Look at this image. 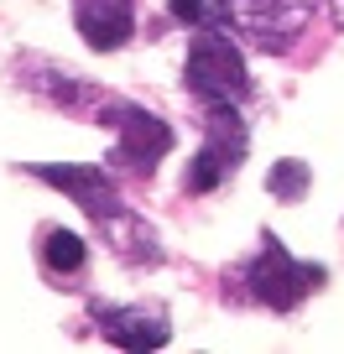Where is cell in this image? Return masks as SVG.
Segmentation results:
<instances>
[{
	"mask_svg": "<svg viewBox=\"0 0 344 354\" xmlns=\"http://www.w3.org/2000/svg\"><path fill=\"white\" fill-rule=\"evenodd\" d=\"M94 120L120 125V141H115V162L131 167V172H156V162L172 151V131H167L156 115L136 110V104L115 100V94H105V104H100V115H94Z\"/></svg>",
	"mask_w": 344,
	"mask_h": 354,
	"instance_id": "cell-3",
	"label": "cell"
},
{
	"mask_svg": "<svg viewBox=\"0 0 344 354\" xmlns=\"http://www.w3.org/2000/svg\"><path fill=\"white\" fill-rule=\"evenodd\" d=\"M308 183H313V172H308V162H298V156H282V162L271 167V177H266L271 198H282V203H298L302 193H308Z\"/></svg>",
	"mask_w": 344,
	"mask_h": 354,
	"instance_id": "cell-10",
	"label": "cell"
},
{
	"mask_svg": "<svg viewBox=\"0 0 344 354\" xmlns=\"http://www.w3.org/2000/svg\"><path fill=\"white\" fill-rule=\"evenodd\" d=\"M245 281H251V297H255V302H266V308H282V313H287V308H298V302L308 297V287H318V281H323V271H318V266L292 261L277 240H266V250L251 261Z\"/></svg>",
	"mask_w": 344,
	"mask_h": 354,
	"instance_id": "cell-4",
	"label": "cell"
},
{
	"mask_svg": "<svg viewBox=\"0 0 344 354\" xmlns=\"http://www.w3.org/2000/svg\"><path fill=\"white\" fill-rule=\"evenodd\" d=\"M318 0H224L219 21H235L261 53H287Z\"/></svg>",
	"mask_w": 344,
	"mask_h": 354,
	"instance_id": "cell-2",
	"label": "cell"
},
{
	"mask_svg": "<svg viewBox=\"0 0 344 354\" xmlns=\"http://www.w3.org/2000/svg\"><path fill=\"white\" fill-rule=\"evenodd\" d=\"M32 177H42V183H53V188H63L78 209L94 214L100 224L120 214V198H115V183H110V172H105V167H84V162H37Z\"/></svg>",
	"mask_w": 344,
	"mask_h": 354,
	"instance_id": "cell-6",
	"label": "cell"
},
{
	"mask_svg": "<svg viewBox=\"0 0 344 354\" xmlns=\"http://www.w3.org/2000/svg\"><path fill=\"white\" fill-rule=\"evenodd\" d=\"M183 84H188V94H193V100H203V104H240L245 88H251L240 47H235L224 32L203 26V32L193 37V47H188Z\"/></svg>",
	"mask_w": 344,
	"mask_h": 354,
	"instance_id": "cell-1",
	"label": "cell"
},
{
	"mask_svg": "<svg viewBox=\"0 0 344 354\" xmlns=\"http://www.w3.org/2000/svg\"><path fill=\"white\" fill-rule=\"evenodd\" d=\"M78 32L94 53H115L131 42L136 32V11L131 0H78Z\"/></svg>",
	"mask_w": 344,
	"mask_h": 354,
	"instance_id": "cell-7",
	"label": "cell"
},
{
	"mask_svg": "<svg viewBox=\"0 0 344 354\" xmlns=\"http://www.w3.org/2000/svg\"><path fill=\"white\" fill-rule=\"evenodd\" d=\"M42 261L53 277H78L84 271V240L73 230H47L42 234Z\"/></svg>",
	"mask_w": 344,
	"mask_h": 354,
	"instance_id": "cell-9",
	"label": "cell"
},
{
	"mask_svg": "<svg viewBox=\"0 0 344 354\" xmlns=\"http://www.w3.org/2000/svg\"><path fill=\"white\" fill-rule=\"evenodd\" d=\"M245 156V125L235 120L230 104H209V141L199 146V156L188 162V177H183V188L188 193H209L219 188L224 177L240 167Z\"/></svg>",
	"mask_w": 344,
	"mask_h": 354,
	"instance_id": "cell-5",
	"label": "cell"
},
{
	"mask_svg": "<svg viewBox=\"0 0 344 354\" xmlns=\"http://www.w3.org/2000/svg\"><path fill=\"white\" fill-rule=\"evenodd\" d=\"M94 323H100V333L110 344H120V349H162L167 344V323L156 318V313H141V308H105V302H94Z\"/></svg>",
	"mask_w": 344,
	"mask_h": 354,
	"instance_id": "cell-8",
	"label": "cell"
}]
</instances>
